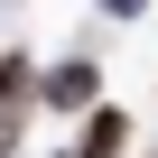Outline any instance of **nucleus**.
<instances>
[{
    "instance_id": "obj_1",
    "label": "nucleus",
    "mask_w": 158,
    "mask_h": 158,
    "mask_svg": "<svg viewBox=\"0 0 158 158\" xmlns=\"http://www.w3.org/2000/svg\"><path fill=\"white\" fill-rule=\"evenodd\" d=\"M121 139H130V121H121V112H93V130H84L74 158H121Z\"/></svg>"
},
{
    "instance_id": "obj_2",
    "label": "nucleus",
    "mask_w": 158,
    "mask_h": 158,
    "mask_svg": "<svg viewBox=\"0 0 158 158\" xmlns=\"http://www.w3.org/2000/svg\"><path fill=\"white\" fill-rule=\"evenodd\" d=\"M84 93H93V65H56V74H47V102H56V112L84 102Z\"/></svg>"
},
{
    "instance_id": "obj_3",
    "label": "nucleus",
    "mask_w": 158,
    "mask_h": 158,
    "mask_svg": "<svg viewBox=\"0 0 158 158\" xmlns=\"http://www.w3.org/2000/svg\"><path fill=\"white\" fill-rule=\"evenodd\" d=\"M19 84H28V56H0V102H10Z\"/></svg>"
}]
</instances>
